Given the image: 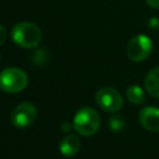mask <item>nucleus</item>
Segmentation results:
<instances>
[{"mask_svg": "<svg viewBox=\"0 0 159 159\" xmlns=\"http://www.w3.org/2000/svg\"><path fill=\"white\" fill-rule=\"evenodd\" d=\"M11 39L20 47L34 48L40 43L42 39V32L37 25L32 22L22 21V22L16 24L12 27Z\"/></svg>", "mask_w": 159, "mask_h": 159, "instance_id": "obj_1", "label": "nucleus"}, {"mask_svg": "<svg viewBox=\"0 0 159 159\" xmlns=\"http://www.w3.org/2000/svg\"><path fill=\"white\" fill-rule=\"evenodd\" d=\"M75 130L84 137H91L101 127V117L91 107H83L81 108L73 117V123H72Z\"/></svg>", "mask_w": 159, "mask_h": 159, "instance_id": "obj_2", "label": "nucleus"}, {"mask_svg": "<svg viewBox=\"0 0 159 159\" xmlns=\"http://www.w3.org/2000/svg\"><path fill=\"white\" fill-rule=\"evenodd\" d=\"M27 75L17 67H7L0 72V89L6 93H19L27 86Z\"/></svg>", "mask_w": 159, "mask_h": 159, "instance_id": "obj_3", "label": "nucleus"}, {"mask_svg": "<svg viewBox=\"0 0 159 159\" xmlns=\"http://www.w3.org/2000/svg\"><path fill=\"white\" fill-rule=\"evenodd\" d=\"M153 51V42L147 35H135L127 43V56L133 62L147 60Z\"/></svg>", "mask_w": 159, "mask_h": 159, "instance_id": "obj_4", "label": "nucleus"}, {"mask_svg": "<svg viewBox=\"0 0 159 159\" xmlns=\"http://www.w3.org/2000/svg\"><path fill=\"white\" fill-rule=\"evenodd\" d=\"M96 102L99 106V108H102L103 111L109 113H116L123 106V97L117 89L111 87H104L98 89V92L96 93Z\"/></svg>", "mask_w": 159, "mask_h": 159, "instance_id": "obj_5", "label": "nucleus"}, {"mask_svg": "<svg viewBox=\"0 0 159 159\" xmlns=\"http://www.w3.org/2000/svg\"><path fill=\"white\" fill-rule=\"evenodd\" d=\"M36 119V107L30 102H21L11 112V123L16 128H27Z\"/></svg>", "mask_w": 159, "mask_h": 159, "instance_id": "obj_6", "label": "nucleus"}, {"mask_svg": "<svg viewBox=\"0 0 159 159\" xmlns=\"http://www.w3.org/2000/svg\"><path fill=\"white\" fill-rule=\"evenodd\" d=\"M139 122L142 127L149 132H159V108L145 107L139 112Z\"/></svg>", "mask_w": 159, "mask_h": 159, "instance_id": "obj_7", "label": "nucleus"}, {"mask_svg": "<svg viewBox=\"0 0 159 159\" xmlns=\"http://www.w3.org/2000/svg\"><path fill=\"white\" fill-rule=\"evenodd\" d=\"M81 147V142L78 139L77 135L75 134H70L67 137H65L61 143H60V152L63 157H73L78 153Z\"/></svg>", "mask_w": 159, "mask_h": 159, "instance_id": "obj_8", "label": "nucleus"}, {"mask_svg": "<svg viewBox=\"0 0 159 159\" xmlns=\"http://www.w3.org/2000/svg\"><path fill=\"white\" fill-rule=\"evenodd\" d=\"M145 91L154 98H159V67L150 70L144 78Z\"/></svg>", "mask_w": 159, "mask_h": 159, "instance_id": "obj_9", "label": "nucleus"}, {"mask_svg": "<svg viewBox=\"0 0 159 159\" xmlns=\"http://www.w3.org/2000/svg\"><path fill=\"white\" fill-rule=\"evenodd\" d=\"M125 97L133 104H142L144 102V99H145L143 88L139 87V86H137V84H132V86H129L127 88Z\"/></svg>", "mask_w": 159, "mask_h": 159, "instance_id": "obj_10", "label": "nucleus"}, {"mask_svg": "<svg viewBox=\"0 0 159 159\" xmlns=\"http://www.w3.org/2000/svg\"><path fill=\"white\" fill-rule=\"evenodd\" d=\"M109 127H111L112 130L119 132L125 127V120H124V118L122 116L114 114V116H112L109 118Z\"/></svg>", "mask_w": 159, "mask_h": 159, "instance_id": "obj_11", "label": "nucleus"}, {"mask_svg": "<svg viewBox=\"0 0 159 159\" xmlns=\"http://www.w3.org/2000/svg\"><path fill=\"white\" fill-rule=\"evenodd\" d=\"M148 26H149L150 29H154V30L159 29V19H158V17H152V19L148 21Z\"/></svg>", "mask_w": 159, "mask_h": 159, "instance_id": "obj_12", "label": "nucleus"}, {"mask_svg": "<svg viewBox=\"0 0 159 159\" xmlns=\"http://www.w3.org/2000/svg\"><path fill=\"white\" fill-rule=\"evenodd\" d=\"M5 40H6V30L2 25H0V46L5 42Z\"/></svg>", "mask_w": 159, "mask_h": 159, "instance_id": "obj_13", "label": "nucleus"}, {"mask_svg": "<svg viewBox=\"0 0 159 159\" xmlns=\"http://www.w3.org/2000/svg\"><path fill=\"white\" fill-rule=\"evenodd\" d=\"M145 2L153 9H159V0H145Z\"/></svg>", "mask_w": 159, "mask_h": 159, "instance_id": "obj_14", "label": "nucleus"}, {"mask_svg": "<svg viewBox=\"0 0 159 159\" xmlns=\"http://www.w3.org/2000/svg\"><path fill=\"white\" fill-rule=\"evenodd\" d=\"M72 127H73V125H71L70 123H63V124H62V130H63V132H70Z\"/></svg>", "mask_w": 159, "mask_h": 159, "instance_id": "obj_15", "label": "nucleus"}]
</instances>
